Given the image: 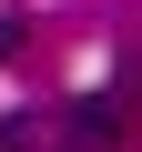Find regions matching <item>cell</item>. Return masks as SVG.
Returning <instances> with one entry per match:
<instances>
[{"instance_id": "6da1fadb", "label": "cell", "mask_w": 142, "mask_h": 152, "mask_svg": "<svg viewBox=\"0 0 142 152\" xmlns=\"http://www.w3.org/2000/svg\"><path fill=\"white\" fill-rule=\"evenodd\" d=\"M122 122H132V102H122V91H91L81 112H71V132H81L91 152H102V142H122Z\"/></svg>"}, {"instance_id": "7a4b0ae2", "label": "cell", "mask_w": 142, "mask_h": 152, "mask_svg": "<svg viewBox=\"0 0 142 152\" xmlns=\"http://www.w3.org/2000/svg\"><path fill=\"white\" fill-rule=\"evenodd\" d=\"M20 41H31V31H20V10H0V61H20Z\"/></svg>"}]
</instances>
